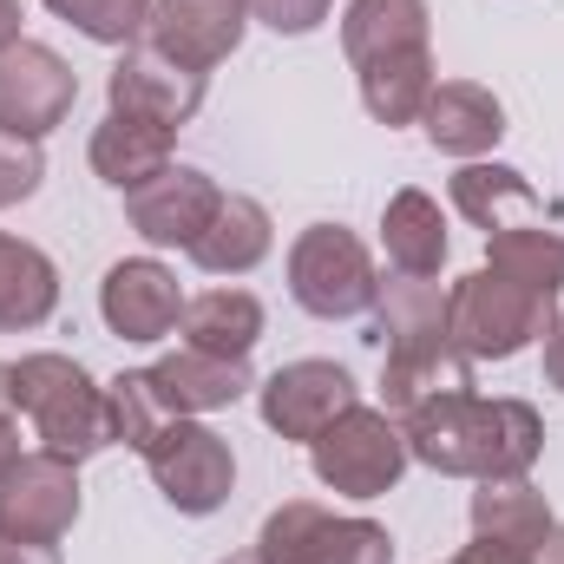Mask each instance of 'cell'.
Returning <instances> with one entry per match:
<instances>
[{"mask_svg":"<svg viewBox=\"0 0 564 564\" xmlns=\"http://www.w3.org/2000/svg\"><path fill=\"white\" fill-rule=\"evenodd\" d=\"M40 184H46V151H40V139L0 132V210L26 204Z\"/></svg>","mask_w":564,"mask_h":564,"instance_id":"obj_30","label":"cell"},{"mask_svg":"<svg viewBox=\"0 0 564 564\" xmlns=\"http://www.w3.org/2000/svg\"><path fill=\"white\" fill-rule=\"evenodd\" d=\"M368 315H375L381 348L388 341H414V335H440L446 328V289L433 276H394V282H381Z\"/></svg>","mask_w":564,"mask_h":564,"instance_id":"obj_27","label":"cell"},{"mask_svg":"<svg viewBox=\"0 0 564 564\" xmlns=\"http://www.w3.org/2000/svg\"><path fill=\"white\" fill-rule=\"evenodd\" d=\"M308 466L341 499H381V492L401 486V473L414 466V453H408V433H401V421L388 408H361L355 401L341 421L322 426L308 440Z\"/></svg>","mask_w":564,"mask_h":564,"instance_id":"obj_5","label":"cell"},{"mask_svg":"<svg viewBox=\"0 0 564 564\" xmlns=\"http://www.w3.org/2000/svg\"><path fill=\"white\" fill-rule=\"evenodd\" d=\"M106 408H112V446H132V453H144L151 433L171 421L164 401H158V388L144 381V368L119 375V381H106Z\"/></svg>","mask_w":564,"mask_h":564,"instance_id":"obj_29","label":"cell"},{"mask_svg":"<svg viewBox=\"0 0 564 564\" xmlns=\"http://www.w3.org/2000/svg\"><path fill=\"white\" fill-rule=\"evenodd\" d=\"M270 250H276V224H270V210H263L257 197H243V191H224L217 217L204 224V237H197L184 257H191L204 276H250Z\"/></svg>","mask_w":564,"mask_h":564,"instance_id":"obj_18","label":"cell"},{"mask_svg":"<svg viewBox=\"0 0 564 564\" xmlns=\"http://www.w3.org/2000/svg\"><path fill=\"white\" fill-rule=\"evenodd\" d=\"M217 204H224V184L210 171H197V164H164L139 191H126L132 230L158 250H191L204 237V224L217 217Z\"/></svg>","mask_w":564,"mask_h":564,"instance_id":"obj_12","label":"cell"},{"mask_svg":"<svg viewBox=\"0 0 564 564\" xmlns=\"http://www.w3.org/2000/svg\"><path fill=\"white\" fill-rule=\"evenodd\" d=\"M473 539H486V545H506V552H539L545 545V532L558 525L552 519V499L532 486V479H479V492H473Z\"/></svg>","mask_w":564,"mask_h":564,"instance_id":"obj_21","label":"cell"},{"mask_svg":"<svg viewBox=\"0 0 564 564\" xmlns=\"http://www.w3.org/2000/svg\"><path fill=\"white\" fill-rule=\"evenodd\" d=\"M197 106H204V79L171 66V59H158L144 40L119 53L112 79H106V112H139V119H158L171 132H184L197 119Z\"/></svg>","mask_w":564,"mask_h":564,"instance_id":"obj_16","label":"cell"},{"mask_svg":"<svg viewBox=\"0 0 564 564\" xmlns=\"http://www.w3.org/2000/svg\"><path fill=\"white\" fill-rule=\"evenodd\" d=\"M328 7H335V0H250V20H263L270 33L302 40V33H315V26L328 20Z\"/></svg>","mask_w":564,"mask_h":564,"instance_id":"obj_31","label":"cell"},{"mask_svg":"<svg viewBox=\"0 0 564 564\" xmlns=\"http://www.w3.org/2000/svg\"><path fill=\"white\" fill-rule=\"evenodd\" d=\"M13 408L33 421V440L59 459H93L112 446V408H106V388L73 361V355H20L13 361Z\"/></svg>","mask_w":564,"mask_h":564,"instance_id":"obj_2","label":"cell"},{"mask_svg":"<svg viewBox=\"0 0 564 564\" xmlns=\"http://www.w3.org/2000/svg\"><path fill=\"white\" fill-rule=\"evenodd\" d=\"M250 33V0H151L144 46L184 73H217Z\"/></svg>","mask_w":564,"mask_h":564,"instance_id":"obj_9","label":"cell"},{"mask_svg":"<svg viewBox=\"0 0 564 564\" xmlns=\"http://www.w3.org/2000/svg\"><path fill=\"white\" fill-rule=\"evenodd\" d=\"M355 401H361V388H355V375L341 361H289L270 381H257V414H263V426L282 433V440H302V446L322 426L341 421Z\"/></svg>","mask_w":564,"mask_h":564,"instance_id":"obj_11","label":"cell"},{"mask_svg":"<svg viewBox=\"0 0 564 564\" xmlns=\"http://www.w3.org/2000/svg\"><path fill=\"white\" fill-rule=\"evenodd\" d=\"M446 564H532L525 552H506V545H486V539H473L466 552H453Z\"/></svg>","mask_w":564,"mask_h":564,"instance_id":"obj_32","label":"cell"},{"mask_svg":"<svg viewBox=\"0 0 564 564\" xmlns=\"http://www.w3.org/2000/svg\"><path fill=\"white\" fill-rule=\"evenodd\" d=\"M171 151H177V132H171V126L139 119V112H106L86 158H93L99 184H112V191L126 197V191H139L144 177H158L164 164H177Z\"/></svg>","mask_w":564,"mask_h":564,"instance_id":"obj_19","label":"cell"},{"mask_svg":"<svg viewBox=\"0 0 564 564\" xmlns=\"http://www.w3.org/2000/svg\"><path fill=\"white\" fill-rule=\"evenodd\" d=\"M421 132L433 151L473 164V158H486L492 144L506 139V106L479 79H440L433 99H426V112H421Z\"/></svg>","mask_w":564,"mask_h":564,"instance_id":"obj_17","label":"cell"},{"mask_svg":"<svg viewBox=\"0 0 564 564\" xmlns=\"http://www.w3.org/2000/svg\"><path fill=\"white\" fill-rule=\"evenodd\" d=\"M86 512V492H79V466L59 459V453H26L7 479H0V539H20V545H59Z\"/></svg>","mask_w":564,"mask_h":564,"instance_id":"obj_8","label":"cell"},{"mask_svg":"<svg viewBox=\"0 0 564 564\" xmlns=\"http://www.w3.org/2000/svg\"><path fill=\"white\" fill-rule=\"evenodd\" d=\"M257 564H394V539L375 519L328 512L322 499H289L257 532Z\"/></svg>","mask_w":564,"mask_h":564,"instance_id":"obj_6","label":"cell"},{"mask_svg":"<svg viewBox=\"0 0 564 564\" xmlns=\"http://www.w3.org/2000/svg\"><path fill=\"white\" fill-rule=\"evenodd\" d=\"M0 564H59V545H20V539H0Z\"/></svg>","mask_w":564,"mask_h":564,"instance_id":"obj_34","label":"cell"},{"mask_svg":"<svg viewBox=\"0 0 564 564\" xmlns=\"http://www.w3.org/2000/svg\"><path fill=\"white\" fill-rule=\"evenodd\" d=\"M224 564H257V552H243V558H224Z\"/></svg>","mask_w":564,"mask_h":564,"instance_id":"obj_38","label":"cell"},{"mask_svg":"<svg viewBox=\"0 0 564 564\" xmlns=\"http://www.w3.org/2000/svg\"><path fill=\"white\" fill-rule=\"evenodd\" d=\"M532 204H539V191H532V177L512 171V164L473 158V164L453 171V210H459L466 224H479V230H499L506 210H532Z\"/></svg>","mask_w":564,"mask_h":564,"instance_id":"obj_26","label":"cell"},{"mask_svg":"<svg viewBox=\"0 0 564 564\" xmlns=\"http://www.w3.org/2000/svg\"><path fill=\"white\" fill-rule=\"evenodd\" d=\"M99 315L119 341H164L184 322V289L177 270H164L158 257H126L99 282Z\"/></svg>","mask_w":564,"mask_h":564,"instance_id":"obj_13","label":"cell"},{"mask_svg":"<svg viewBox=\"0 0 564 564\" xmlns=\"http://www.w3.org/2000/svg\"><path fill=\"white\" fill-rule=\"evenodd\" d=\"M486 270L545 302L564 295V230H545V224H499L486 230Z\"/></svg>","mask_w":564,"mask_h":564,"instance_id":"obj_25","label":"cell"},{"mask_svg":"<svg viewBox=\"0 0 564 564\" xmlns=\"http://www.w3.org/2000/svg\"><path fill=\"white\" fill-rule=\"evenodd\" d=\"M466 388H473V361L459 355L453 328L381 348V401H388L394 421H408L414 408L440 401V394H466Z\"/></svg>","mask_w":564,"mask_h":564,"instance_id":"obj_14","label":"cell"},{"mask_svg":"<svg viewBox=\"0 0 564 564\" xmlns=\"http://www.w3.org/2000/svg\"><path fill=\"white\" fill-rule=\"evenodd\" d=\"M552 322H558V302L492 276V270H466L446 289V328L466 361H512L532 341H545Z\"/></svg>","mask_w":564,"mask_h":564,"instance_id":"obj_3","label":"cell"},{"mask_svg":"<svg viewBox=\"0 0 564 564\" xmlns=\"http://www.w3.org/2000/svg\"><path fill=\"white\" fill-rule=\"evenodd\" d=\"M184 348H204V355H230V361H250V348L263 341V302L250 289H204L184 302V322H177Z\"/></svg>","mask_w":564,"mask_h":564,"instance_id":"obj_23","label":"cell"},{"mask_svg":"<svg viewBox=\"0 0 564 564\" xmlns=\"http://www.w3.org/2000/svg\"><path fill=\"white\" fill-rule=\"evenodd\" d=\"M545 381L564 394V315L545 328Z\"/></svg>","mask_w":564,"mask_h":564,"instance_id":"obj_35","label":"cell"},{"mask_svg":"<svg viewBox=\"0 0 564 564\" xmlns=\"http://www.w3.org/2000/svg\"><path fill=\"white\" fill-rule=\"evenodd\" d=\"M59 308V270L40 243L7 237L0 230V335H26L46 328Z\"/></svg>","mask_w":564,"mask_h":564,"instance_id":"obj_22","label":"cell"},{"mask_svg":"<svg viewBox=\"0 0 564 564\" xmlns=\"http://www.w3.org/2000/svg\"><path fill=\"white\" fill-rule=\"evenodd\" d=\"M144 381L158 388L164 414L171 421H197V414H217V408H237L243 394H257V375L250 361H230V355H204V348H171L144 368Z\"/></svg>","mask_w":564,"mask_h":564,"instance_id":"obj_15","label":"cell"},{"mask_svg":"<svg viewBox=\"0 0 564 564\" xmlns=\"http://www.w3.org/2000/svg\"><path fill=\"white\" fill-rule=\"evenodd\" d=\"M20 459H26V446H20V414H0V479H7Z\"/></svg>","mask_w":564,"mask_h":564,"instance_id":"obj_33","label":"cell"},{"mask_svg":"<svg viewBox=\"0 0 564 564\" xmlns=\"http://www.w3.org/2000/svg\"><path fill=\"white\" fill-rule=\"evenodd\" d=\"M20 26H26V13H20V0H0V53H7V46H20V40H26V33H20Z\"/></svg>","mask_w":564,"mask_h":564,"instance_id":"obj_36","label":"cell"},{"mask_svg":"<svg viewBox=\"0 0 564 564\" xmlns=\"http://www.w3.org/2000/svg\"><path fill=\"white\" fill-rule=\"evenodd\" d=\"M381 250H388V270L394 276H440L446 263V217L426 191H394L388 210H381Z\"/></svg>","mask_w":564,"mask_h":564,"instance_id":"obj_24","label":"cell"},{"mask_svg":"<svg viewBox=\"0 0 564 564\" xmlns=\"http://www.w3.org/2000/svg\"><path fill=\"white\" fill-rule=\"evenodd\" d=\"M289 295L315 322H355V315H368L375 295H381L375 250L348 224H308L289 243Z\"/></svg>","mask_w":564,"mask_h":564,"instance_id":"obj_4","label":"cell"},{"mask_svg":"<svg viewBox=\"0 0 564 564\" xmlns=\"http://www.w3.org/2000/svg\"><path fill=\"white\" fill-rule=\"evenodd\" d=\"M40 7L99 46H139L144 20H151V0H40Z\"/></svg>","mask_w":564,"mask_h":564,"instance_id":"obj_28","label":"cell"},{"mask_svg":"<svg viewBox=\"0 0 564 564\" xmlns=\"http://www.w3.org/2000/svg\"><path fill=\"white\" fill-rule=\"evenodd\" d=\"M401 433L408 453L446 479H532L545 453V421L532 401H486L473 388L414 408Z\"/></svg>","mask_w":564,"mask_h":564,"instance_id":"obj_1","label":"cell"},{"mask_svg":"<svg viewBox=\"0 0 564 564\" xmlns=\"http://www.w3.org/2000/svg\"><path fill=\"white\" fill-rule=\"evenodd\" d=\"M79 99V73L40 46V40H20L0 53V132H20V139H46L66 126Z\"/></svg>","mask_w":564,"mask_h":564,"instance_id":"obj_10","label":"cell"},{"mask_svg":"<svg viewBox=\"0 0 564 564\" xmlns=\"http://www.w3.org/2000/svg\"><path fill=\"white\" fill-rule=\"evenodd\" d=\"M426 46H433L426 0H348L341 7V53H348V66L394 59V53H426Z\"/></svg>","mask_w":564,"mask_h":564,"instance_id":"obj_20","label":"cell"},{"mask_svg":"<svg viewBox=\"0 0 564 564\" xmlns=\"http://www.w3.org/2000/svg\"><path fill=\"white\" fill-rule=\"evenodd\" d=\"M151 486L184 512V519H210L230 492H237V453L217 426L204 421H164L139 453Z\"/></svg>","mask_w":564,"mask_h":564,"instance_id":"obj_7","label":"cell"},{"mask_svg":"<svg viewBox=\"0 0 564 564\" xmlns=\"http://www.w3.org/2000/svg\"><path fill=\"white\" fill-rule=\"evenodd\" d=\"M0 414H20L13 408V361H0Z\"/></svg>","mask_w":564,"mask_h":564,"instance_id":"obj_37","label":"cell"}]
</instances>
